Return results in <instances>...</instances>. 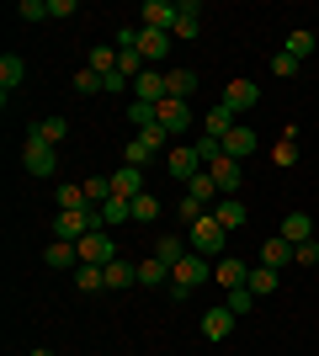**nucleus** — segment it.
<instances>
[{
    "label": "nucleus",
    "instance_id": "c85d7f7f",
    "mask_svg": "<svg viewBox=\"0 0 319 356\" xmlns=\"http://www.w3.org/2000/svg\"><path fill=\"white\" fill-rule=\"evenodd\" d=\"M250 149H256V134H250V128H234V134L224 138V154H229V160H245Z\"/></svg>",
    "mask_w": 319,
    "mask_h": 356
},
{
    "label": "nucleus",
    "instance_id": "bb28decb",
    "mask_svg": "<svg viewBox=\"0 0 319 356\" xmlns=\"http://www.w3.org/2000/svg\"><path fill=\"white\" fill-rule=\"evenodd\" d=\"M138 282V261H112V266H106V287H133Z\"/></svg>",
    "mask_w": 319,
    "mask_h": 356
},
{
    "label": "nucleus",
    "instance_id": "ea45409f",
    "mask_svg": "<svg viewBox=\"0 0 319 356\" xmlns=\"http://www.w3.org/2000/svg\"><path fill=\"white\" fill-rule=\"evenodd\" d=\"M224 303H229L234 314H250V309H256V293H250V287H234V293H229Z\"/></svg>",
    "mask_w": 319,
    "mask_h": 356
},
{
    "label": "nucleus",
    "instance_id": "2f4dec72",
    "mask_svg": "<svg viewBox=\"0 0 319 356\" xmlns=\"http://www.w3.org/2000/svg\"><path fill=\"white\" fill-rule=\"evenodd\" d=\"M54 197H59V213H80V208H91V202H85V186H54Z\"/></svg>",
    "mask_w": 319,
    "mask_h": 356
},
{
    "label": "nucleus",
    "instance_id": "423d86ee",
    "mask_svg": "<svg viewBox=\"0 0 319 356\" xmlns=\"http://www.w3.org/2000/svg\"><path fill=\"white\" fill-rule=\"evenodd\" d=\"M112 261H117V245H112L106 229H96V234L80 239V266H112Z\"/></svg>",
    "mask_w": 319,
    "mask_h": 356
},
{
    "label": "nucleus",
    "instance_id": "7c9ffc66",
    "mask_svg": "<svg viewBox=\"0 0 319 356\" xmlns=\"http://www.w3.org/2000/svg\"><path fill=\"white\" fill-rule=\"evenodd\" d=\"M80 186H85V202H91V208H106V202H112V176H91V181H80Z\"/></svg>",
    "mask_w": 319,
    "mask_h": 356
},
{
    "label": "nucleus",
    "instance_id": "2eb2a0df",
    "mask_svg": "<svg viewBox=\"0 0 319 356\" xmlns=\"http://www.w3.org/2000/svg\"><path fill=\"white\" fill-rule=\"evenodd\" d=\"M138 192H144V170H138V165H117V170H112V197H128V202H133Z\"/></svg>",
    "mask_w": 319,
    "mask_h": 356
},
{
    "label": "nucleus",
    "instance_id": "cd10ccee",
    "mask_svg": "<svg viewBox=\"0 0 319 356\" xmlns=\"http://www.w3.org/2000/svg\"><path fill=\"white\" fill-rule=\"evenodd\" d=\"M101 223H106V229H117V223H133V202H128V197H112V202L101 208Z\"/></svg>",
    "mask_w": 319,
    "mask_h": 356
},
{
    "label": "nucleus",
    "instance_id": "39448f33",
    "mask_svg": "<svg viewBox=\"0 0 319 356\" xmlns=\"http://www.w3.org/2000/svg\"><path fill=\"white\" fill-rule=\"evenodd\" d=\"M154 112H160V122H154V128H165V138H186V128H192V106H186V102L165 96Z\"/></svg>",
    "mask_w": 319,
    "mask_h": 356
},
{
    "label": "nucleus",
    "instance_id": "37998d69",
    "mask_svg": "<svg viewBox=\"0 0 319 356\" xmlns=\"http://www.w3.org/2000/svg\"><path fill=\"white\" fill-rule=\"evenodd\" d=\"M16 16H22V22H43V16H48V0H22Z\"/></svg>",
    "mask_w": 319,
    "mask_h": 356
},
{
    "label": "nucleus",
    "instance_id": "a878e982",
    "mask_svg": "<svg viewBox=\"0 0 319 356\" xmlns=\"http://www.w3.org/2000/svg\"><path fill=\"white\" fill-rule=\"evenodd\" d=\"M165 90L176 96V102H186V96L197 90V74H192V70H165Z\"/></svg>",
    "mask_w": 319,
    "mask_h": 356
},
{
    "label": "nucleus",
    "instance_id": "473e14b6",
    "mask_svg": "<svg viewBox=\"0 0 319 356\" xmlns=\"http://www.w3.org/2000/svg\"><path fill=\"white\" fill-rule=\"evenodd\" d=\"M154 218H160V197H154V192H138L133 197V223H154Z\"/></svg>",
    "mask_w": 319,
    "mask_h": 356
},
{
    "label": "nucleus",
    "instance_id": "a211bd4d",
    "mask_svg": "<svg viewBox=\"0 0 319 356\" xmlns=\"http://www.w3.org/2000/svg\"><path fill=\"white\" fill-rule=\"evenodd\" d=\"M43 261H48L54 271H80V245H64V239H54V245L43 250Z\"/></svg>",
    "mask_w": 319,
    "mask_h": 356
},
{
    "label": "nucleus",
    "instance_id": "9b49d317",
    "mask_svg": "<svg viewBox=\"0 0 319 356\" xmlns=\"http://www.w3.org/2000/svg\"><path fill=\"white\" fill-rule=\"evenodd\" d=\"M213 282H224L229 293H234V287L250 282V266H245L240 255H218V261H213Z\"/></svg>",
    "mask_w": 319,
    "mask_h": 356
},
{
    "label": "nucleus",
    "instance_id": "9d476101",
    "mask_svg": "<svg viewBox=\"0 0 319 356\" xmlns=\"http://www.w3.org/2000/svg\"><path fill=\"white\" fill-rule=\"evenodd\" d=\"M256 102H261V86H256V80H229V86H224V106L234 112V118L250 112Z\"/></svg>",
    "mask_w": 319,
    "mask_h": 356
},
{
    "label": "nucleus",
    "instance_id": "e433bc0d",
    "mask_svg": "<svg viewBox=\"0 0 319 356\" xmlns=\"http://www.w3.org/2000/svg\"><path fill=\"white\" fill-rule=\"evenodd\" d=\"M272 160L282 165V170H293V165H298V144H293V128H288V134H282V144L272 149Z\"/></svg>",
    "mask_w": 319,
    "mask_h": 356
},
{
    "label": "nucleus",
    "instance_id": "58836bf2",
    "mask_svg": "<svg viewBox=\"0 0 319 356\" xmlns=\"http://www.w3.org/2000/svg\"><path fill=\"white\" fill-rule=\"evenodd\" d=\"M91 70L96 74H112V70H117V48H91Z\"/></svg>",
    "mask_w": 319,
    "mask_h": 356
},
{
    "label": "nucleus",
    "instance_id": "c03bdc74",
    "mask_svg": "<svg viewBox=\"0 0 319 356\" xmlns=\"http://www.w3.org/2000/svg\"><path fill=\"white\" fill-rule=\"evenodd\" d=\"M101 86H106V96H122V90H133V80H128V74H101Z\"/></svg>",
    "mask_w": 319,
    "mask_h": 356
},
{
    "label": "nucleus",
    "instance_id": "1a4fd4ad",
    "mask_svg": "<svg viewBox=\"0 0 319 356\" xmlns=\"http://www.w3.org/2000/svg\"><path fill=\"white\" fill-rule=\"evenodd\" d=\"M234 319H240V314L229 309V303L208 309V314H202V341H229V335H234Z\"/></svg>",
    "mask_w": 319,
    "mask_h": 356
},
{
    "label": "nucleus",
    "instance_id": "4be33fe9",
    "mask_svg": "<svg viewBox=\"0 0 319 356\" xmlns=\"http://www.w3.org/2000/svg\"><path fill=\"white\" fill-rule=\"evenodd\" d=\"M64 134H69V122H64V118H38L27 128V138H43V144H64Z\"/></svg>",
    "mask_w": 319,
    "mask_h": 356
},
{
    "label": "nucleus",
    "instance_id": "79ce46f5",
    "mask_svg": "<svg viewBox=\"0 0 319 356\" xmlns=\"http://www.w3.org/2000/svg\"><path fill=\"white\" fill-rule=\"evenodd\" d=\"M272 74H277V80H293V74H298V59H293L288 48H282V54L272 59Z\"/></svg>",
    "mask_w": 319,
    "mask_h": 356
},
{
    "label": "nucleus",
    "instance_id": "c9c22d12",
    "mask_svg": "<svg viewBox=\"0 0 319 356\" xmlns=\"http://www.w3.org/2000/svg\"><path fill=\"white\" fill-rule=\"evenodd\" d=\"M288 54H293V59H309V54H314V32H309V27L288 32Z\"/></svg>",
    "mask_w": 319,
    "mask_h": 356
},
{
    "label": "nucleus",
    "instance_id": "0eeeda50",
    "mask_svg": "<svg viewBox=\"0 0 319 356\" xmlns=\"http://www.w3.org/2000/svg\"><path fill=\"white\" fill-rule=\"evenodd\" d=\"M160 144H165V128H144V134H138L133 144L122 149V165H138V170H144V165H149L154 154H160Z\"/></svg>",
    "mask_w": 319,
    "mask_h": 356
},
{
    "label": "nucleus",
    "instance_id": "ddd939ff",
    "mask_svg": "<svg viewBox=\"0 0 319 356\" xmlns=\"http://www.w3.org/2000/svg\"><path fill=\"white\" fill-rule=\"evenodd\" d=\"M202 32V6L197 0H186V6H176V27H170V38H181V43H192Z\"/></svg>",
    "mask_w": 319,
    "mask_h": 356
},
{
    "label": "nucleus",
    "instance_id": "f3484780",
    "mask_svg": "<svg viewBox=\"0 0 319 356\" xmlns=\"http://www.w3.org/2000/svg\"><path fill=\"white\" fill-rule=\"evenodd\" d=\"M234 128H240V122H234V112H229L224 102H218V106L208 112V118H202V134H208V138H218V144H224V138L234 134Z\"/></svg>",
    "mask_w": 319,
    "mask_h": 356
},
{
    "label": "nucleus",
    "instance_id": "6ab92c4d",
    "mask_svg": "<svg viewBox=\"0 0 319 356\" xmlns=\"http://www.w3.org/2000/svg\"><path fill=\"white\" fill-rule=\"evenodd\" d=\"M261 266H272V271H282V266H293V245L282 234H272L266 245H261Z\"/></svg>",
    "mask_w": 319,
    "mask_h": 356
},
{
    "label": "nucleus",
    "instance_id": "5701e85b",
    "mask_svg": "<svg viewBox=\"0 0 319 356\" xmlns=\"http://www.w3.org/2000/svg\"><path fill=\"white\" fill-rule=\"evenodd\" d=\"M22 80H27V64L16 59V54H6V59H0V90H6V102H11V90L22 86Z\"/></svg>",
    "mask_w": 319,
    "mask_h": 356
},
{
    "label": "nucleus",
    "instance_id": "b1692460",
    "mask_svg": "<svg viewBox=\"0 0 319 356\" xmlns=\"http://www.w3.org/2000/svg\"><path fill=\"white\" fill-rule=\"evenodd\" d=\"M154 255H160V261H165V266L176 271V266L186 261V245H181V234H160V239H154Z\"/></svg>",
    "mask_w": 319,
    "mask_h": 356
},
{
    "label": "nucleus",
    "instance_id": "a19ab883",
    "mask_svg": "<svg viewBox=\"0 0 319 356\" xmlns=\"http://www.w3.org/2000/svg\"><path fill=\"white\" fill-rule=\"evenodd\" d=\"M293 266H319V245H314V239L293 245Z\"/></svg>",
    "mask_w": 319,
    "mask_h": 356
},
{
    "label": "nucleus",
    "instance_id": "f8f14e48",
    "mask_svg": "<svg viewBox=\"0 0 319 356\" xmlns=\"http://www.w3.org/2000/svg\"><path fill=\"white\" fill-rule=\"evenodd\" d=\"M170 90H165V70H144L133 80V102H149V106H160Z\"/></svg>",
    "mask_w": 319,
    "mask_h": 356
},
{
    "label": "nucleus",
    "instance_id": "7ed1b4c3",
    "mask_svg": "<svg viewBox=\"0 0 319 356\" xmlns=\"http://www.w3.org/2000/svg\"><path fill=\"white\" fill-rule=\"evenodd\" d=\"M165 170H170V176H176V181H181V186H192V181H197L202 170H208V165H202L197 144H176V149H170V154H165Z\"/></svg>",
    "mask_w": 319,
    "mask_h": 356
},
{
    "label": "nucleus",
    "instance_id": "4468645a",
    "mask_svg": "<svg viewBox=\"0 0 319 356\" xmlns=\"http://www.w3.org/2000/svg\"><path fill=\"white\" fill-rule=\"evenodd\" d=\"M208 176L218 181V192H224V197H234V186L245 181V170H240V160H229V154H218V160L208 165Z\"/></svg>",
    "mask_w": 319,
    "mask_h": 356
},
{
    "label": "nucleus",
    "instance_id": "a18cd8bd",
    "mask_svg": "<svg viewBox=\"0 0 319 356\" xmlns=\"http://www.w3.org/2000/svg\"><path fill=\"white\" fill-rule=\"evenodd\" d=\"M80 0H48V16H75Z\"/></svg>",
    "mask_w": 319,
    "mask_h": 356
},
{
    "label": "nucleus",
    "instance_id": "6e6552de",
    "mask_svg": "<svg viewBox=\"0 0 319 356\" xmlns=\"http://www.w3.org/2000/svg\"><path fill=\"white\" fill-rule=\"evenodd\" d=\"M138 27L170 32V27H176V6H170V0H144V6H138Z\"/></svg>",
    "mask_w": 319,
    "mask_h": 356
},
{
    "label": "nucleus",
    "instance_id": "f03ea898",
    "mask_svg": "<svg viewBox=\"0 0 319 356\" xmlns=\"http://www.w3.org/2000/svg\"><path fill=\"white\" fill-rule=\"evenodd\" d=\"M22 170H27V176H59V149L54 144H43V138H27V144H22Z\"/></svg>",
    "mask_w": 319,
    "mask_h": 356
},
{
    "label": "nucleus",
    "instance_id": "72a5a7b5",
    "mask_svg": "<svg viewBox=\"0 0 319 356\" xmlns=\"http://www.w3.org/2000/svg\"><path fill=\"white\" fill-rule=\"evenodd\" d=\"M75 287H80V293H101V287H106V266H80Z\"/></svg>",
    "mask_w": 319,
    "mask_h": 356
},
{
    "label": "nucleus",
    "instance_id": "f257e3e1",
    "mask_svg": "<svg viewBox=\"0 0 319 356\" xmlns=\"http://www.w3.org/2000/svg\"><path fill=\"white\" fill-rule=\"evenodd\" d=\"M208 277H213V266H208V255H197V250H186V261H181V266H176V271H170V298H186V293H197V287L202 282H208Z\"/></svg>",
    "mask_w": 319,
    "mask_h": 356
},
{
    "label": "nucleus",
    "instance_id": "20e7f679",
    "mask_svg": "<svg viewBox=\"0 0 319 356\" xmlns=\"http://www.w3.org/2000/svg\"><path fill=\"white\" fill-rule=\"evenodd\" d=\"M224 234H229L224 223L213 218V213H202V218L192 223V250L197 255H224Z\"/></svg>",
    "mask_w": 319,
    "mask_h": 356
},
{
    "label": "nucleus",
    "instance_id": "c756f323",
    "mask_svg": "<svg viewBox=\"0 0 319 356\" xmlns=\"http://www.w3.org/2000/svg\"><path fill=\"white\" fill-rule=\"evenodd\" d=\"M277 282H282V271L261 266V271H250V282H245V287H250L256 298H272V293H277Z\"/></svg>",
    "mask_w": 319,
    "mask_h": 356
},
{
    "label": "nucleus",
    "instance_id": "f704fd0d",
    "mask_svg": "<svg viewBox=\"0 0 319 356\" xmlns=\"http://www.w3.org/2000/svg\"><path fill=\"white\" fill-rule=\"evenodd\" d=\"M128 122H133L138 134H144V128H154V122H160V112H154L149 102H128Z\"/></svg>",
    "mask_w": 319,
    "mask_h": 356
},
{
    "label": "nucleus",
    "instance_id": "dca6fc26",
    "mask_svg": "<svg viewBox=\"0 0 319 356\" xmlns=\"http://www.w3.org/2000/svg\"><path fill=\"white\" fill-rule=\"evenodd\" d=\"M208 213H213L218 223H224V229H245V218H250V208H245L240 197H218V202H213Z\"/></svg>",
    "mask_w": 319,
    "mask_h": 356
},
{
    "label": "nucleus",
    "instance_id": "aec40b11",
    "mask_svg": "<svg viewBox=\"0 0 319 356\" xmlns=\"http://www.w3.org/2000/svg\"><path fill=\"white\" fill-rule=\"evenodd\" d=\"M170 43H176L170 32H149V27H138V54H144V59H165Z\"/></svg>",
    "mask_w": 319,
    "mask_h": 356
},
{
    "label": "nucleus",
    "instance_id": "4c0bfd02",
    "mask_svg": "<svg viewBox=\"0 0 319 356\" xmlns=\"http://www.w3.org/2000/svg\"><path fill=\"white\" fill-rule=\"evenodd\" d=\"M75 90H80V96H101V90H106V86H101V74H96V70H91V64H85V70H80V74H75Z\"/></svg>",
    "mask_w": 319,
    "mask_h": 356
},
{
    "label": "nucleus",
    "instance_id": "49530a36",
    "mask_svg": "<svg viewBox=\"0 0 319 356\" xmlns=\"http://www.w3.org/2000/svg\"><path fill=\"white\" fill-rule=\"evenodd\" d=\"M27 356H54V351H27Z\"/></svg>",
    "mask_w": 319,
    "mask_h": 356
},
{
    "label": "nucleus",
    "instance_id": "393cba45",
    "mask_svg": "<svg viewBox=\"0 0 319 356\" xmlns=\"http://www.w3.org/2000/svg\"><path fill=\"white\" fill-rule=\"evenodd\" d=\"M170 282V266L160 261V255H149V261H138V287H160Z\"/></svg>",
    "mask_w": 319,
    "mask_h": 356
},
{
    "label": "nucleus",
    "instance_id": "412c9836",
    "mask_svg": "<svg viewBox=\"0 0 319 356\" xmlns=\"http://www.w3.org/2000/svg\"><path fill=\"white\" fill-rule=\"evenodd\" d=\"M277 234L288 239V245H304V239H314V223H309V213H288Z\"/></svg>",
    "mask_w": 319,
    "mask_h": 356
}]
</instances>
